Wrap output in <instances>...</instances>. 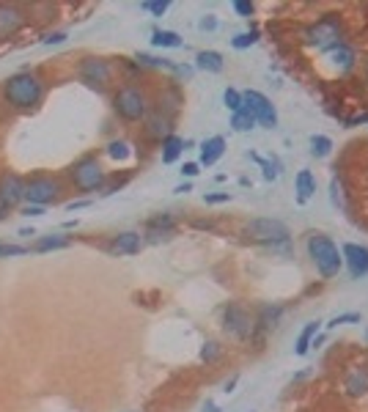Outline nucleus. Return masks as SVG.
<instances>
[{"instance_id":"nucleus-1","label":"nucleus","mask_w":368,"mask_h":412,"mask_svg":"<svg viewBox=\"0 0 368 412\" xmlns=\"http://www.w3.org/2000/svg\"><path fill=\"white\" fill-rule=\"evenodd\" d=\"M3 102L11 108V110H19V113H28V110H36L42 102H44V94H47V85L44 80L25 69V71H17L11 77L3 80Z\"/></svg>"},{"instance_id":"nucleus-2","label":"nucleus","mask_w":368,"mask_h":412,"mask_svg":"<svg viewBox=\"0 0 368 412\" xmlns=\"http://www.w3.org/2000/svg\"><path fill=\"white\" fill-rule=\"evenodd\" d=\"M305 253L310 259V264L316 267L319 277L333 280L338 277V273L344 270V256L338 250V245L333 242V237L322 234V231H310L305 239Z\"/></svg>"},{"instance_id":"nucleus-3","label":"nucleus","mask_w":368,"mask_h":412,"mask_svg":"<svg viewBox=\"0 0 368 412\" xmlns=\"http://www.w3.org/2000/svg\"><path fill=\"white\" fill-rule=\"evenodd\" d=\"M245 237L272 253H289L292 248V231L278 217H253L245 223Z\"/></svg>"},{"instance_id":"nucleus-4","label":"nucleus","mask_w":368,"mask_h":412,"mask_svg":"<svg viewBox=\"0 0 368 412\" xmlns=\"http://www.w3.org/2000/svg\"><path fill=\"white\" fill-rule=\"evenodd\" d=\"M151 102H148V94L135 85V83H124L116 88L113 94V113L127 121V124H138V121H146V116L151 113Z\"/></svg>"},{"instance_id":"nucleus-5","label":"nucleus","mask_w":368,"mask_h":412,"mask_svg":"<svg viewBox=\"0 0 368 412\" xmlns=\"http://www.w3.org/2000/svg\"><path fill=\"white\" fill-rule=\"evenodd\" d=\"M67 176H69V184L77 193H102L107 184V171L102 168L96 154H85L77 162H72Z\"/></svg>"},{"instance_id":"nucleus-6","label":"nucleus","mask_w":368,"mask_h":412,"mask_svg":"<svg viewBox=\"0 0 368 412\" xmlns=\"http://www.w3.org/2000/svg\"><path fill=\"white\" fill-rule=\"evenodd\" d=\"M302 42H305V47H310L316 53H330L333 47L344 44V25L338 17L327 14V17L316 19L310 28H305Z\"/></svg>"},{"instance_id":"nucleus-7","label":"nucleus","mask_w":368,"mask_h":412,"mask_svg":"<svg viewBox=\"0 0 368 412\" xmlns=\"http://www.w3.org/2000/svg\"><path fill=\"white\" fill-rule=\"evenodd\" d=\"M64 196V182L53 173H33L25 179V204L33 206H53Z\"/></svg>"},{"instance_id":"nucleus-8","label":"nucleus","mask_w":368,"mask_h":412,"mask_svg":"<svg viewBox=\"0 0 368 412\" xmlns=\"http://www.w3.org/2000/svg\"><path fill=\"white\" fill-rule=\"evenodd\" d=\"M222 330L236 341H253L256 336V316L242 302H225L220 311Z\"/></svg>"},{"instance_id":"nucleus-9","label":"nucleus","mask_w":368,"mask_h":412,"mask_svg":"<svg viewBox=\"0 0 368 412\" xmlns=\"http://www.w3.org/2000/svg\"><path fill=\"white\" fill-rule=\"evenodd\" d=\"M77 80L94 91H107L113 83V64L99 55H85L77 61Z\"/></svg>"},{"instance_id":"nucleus-10","label":"nucleus","mask_w":368,"mask_h":412,"mask_svg":"<svg viewBox=\"0 0 368 412\" xmlns=\"http://www.w3.org/2000/svg\"><path fill=\"white\" fill-rule=\"evenodd\" d=\"M242 99H245V108L253 113L259 127H264V130H275L278 127V110H275L270 96H264L261 91L247 88V91H242Z\"/></svg>"},{"instance_id":"nucleus-11","label":"nucleus","mask_w":368,"mask_h":412,"mask_svg":"<svg viewBox=\"0 0 368 412\" xmlns=\"http://www.w3.org/2000/svg\"><path fill=\"white\" fill-rule=\"evenodd\" d=\"M176 231V217L170 212H157L151 214L143 225V242L146 245H159V242H168Z\"/></svg>"},{"instance_id":"nucleus-12","label":"nucleus","mask_w":368,"mask_h":412,"mask_svg":"<svg viewBox=\"0 0 368 412\" xmlns=\"http://www.w3.org/2000/svg\"><path fill=\"white\" fill-rule=\"evenodd\" d=\"M143 234L141 231H119L107 239L105 245V253L110 256H138L143 250Z\"/></svg>"},{"instance_id":"nucleus-13","label":"nucleus","mask_w":368,"mask_h":412,"mask_svg":"<svg viewBox=\"0 0 368 412\" xmlns=\"http://www.w3.org/2000/svg\"><path fill=\"white\" fill-rule=\"evenodd\" d=\"M28 17H25V8L17 6V3H0V42H8L14 39L22 28H25Z\"/></svg>"},{"instance_id":"nucleus-14","label":"nucleus","mask_w":368,"mask_h":412,"mask_svg":"<svg viewBox=\"0 0 368 412\" xmlns=\"http://www.w3.org/2000/svg\"><path fill=\"white\" fill-rule=\"evenodd\" d=\"M341 256H344V267H347V273L352 275V280H363V277H368V248L366 245L347 242V245L341 248Z\"/></svg>"},{"instance_id":"nucleus-15","label":"nucleus","mask_w":368,"mask_h":412,"mask_svg":"<svg viewBox=\"0 0 368 412\" xmlns=\"http://www.w3.org/2000/svg\"><path fill=\"white\" fill-rule=\"evenodd\" d=\"M146 127H143V132H146L148 140H154V143H162L168 135H173V113H168V110H162V108H151V113L146 116V121H143Z\"/></svg>"},{"instance_id":"nucleus-16","label":"nucleus","mask_w":368,"mask_h":412,"mask_svg":"<svg viewBox=\"0 0 368 412\" xmlns=\"http://www.w3.org/2000/svg\"><path fill=\"white\" fill-rule=\"evenodd\" d=\"M283 314H286V308L283 305H275V302H264L253 316H256V336L253 338H264L267 333H272L278 325H281V319H283Z\"/></svg>"},{"instance_id":"nucleus-17","label":"nucleus","mask_w":368,"mask_h":412,"mask_svg":"<svg viewBox=\"0 0 368 412\" xmlns=\"http://www.w3.org/2000/svg\"><path fill=\"white\" fill-rule=\"evenodd\" d=\"M0 196L14 209H19V206L25 204V179L19 173H14V171L0 173Z\"/></svg>"},{"instance_id":"nucleus-18","label":"nucleus","mask_w":368,"mask_h":412,"mask_svg":"<svg viewBox=\"0 0 368 412\" xmlns=\"http://www.w3.org/2000/svg\"><path fill=\"white\" fill-rule=\"evenodd\" d=\"M344 390H347V396H366L368 393V368L366 366H355V368H349L347 371V377H344Z\"/></svg>"},{"instance_id":"nucleus-19","label":"nucleus","mask_w":368,"mask_h":412,"mask_svg":"<svg viewBox=\"0 0 368 412\" xmlns=\"http://www.w3.org/2000/svg\"><path fill=\"white\" fill-rule=\"evenodd\" d=\"M225 137L222 135H212L207 137L204 143H201V157H198V165H204V168H212L218 160H220L222 154H225Z\"/></svg>"},{"instance_id":"nucleus-20","label":"nucleus","mask_w":368,"mask_h":412,"mask_svg":"<svg viewBox=\"0 0 368 412\" xmlns=\"http://www.w3.org/2000/svg\"><path fill=\"white\" fill-rule=\"evenodd\" d=\"M313 196H316V176L308 168H302L295 176V201L299 206H305Z\"/></svg>"},{"instance_id":"nucleus-21","label":"nucleus","mask_w":368,"mask_h":412,"mask_svg":"<svg viewBox=\"0 0 368 412\" xmlns=\"http://www.w3.org/2000/svg\"><path fill=\"white\" fill-rule=\"evenodd\" d=\"M327 55V61L333 64V69H338V74H347L349 69L355 67V50L344 42V44H338V47H333L330 53H324Z\"/></svg>"},{"instance_id":"nucleus-22","label":"nucleus","mask_w":368,"mask_h":412,"mask_svg":"<svg viewBox=\"0 0 368 412\" xmlns=\"http://www.w3.org/2000/svg\"><path fill=\"white\" fill-rule=\"evenodd\" d=\"M193 67L198 71H207V74H220L225 69V58L218 50H201V53H195V64Z\"/></svg>"},{"instance_id":"nucleus-23","label":"nucleus","mask_w":368,"mask_h":412,"mask_svg":"<svg viewBox=\"0 0 368 412\" xmlns=\"http://www.w3.org/2000/svg\"><path fill=\"white\" fill-rule=\"evenodd\" d=\"M72 245V237H64V234H50V237H39L30 250L33 253H53V250H64Z\"/></svg>"},{"instance_id":"nucleus-24","label":"nucleus","mask_w":368,"mask_h":412,"mask_svg":"<svg viewBox=\"0 0 368 412\" xmlns=\"http://www.w3.org/2000/svg\"><path fill=\"white\" fill-rule=\"evenodd\" d=\"M319 330H322V322H308L302 330H299V336H297V343H295V354L297 357H305L308 352H310V346H313V338L319 336Z\"/></svg>"},{"instance_id":"nucleus-25","label":"nucleus","mask_w":368,"mask_h":412,"mask_svg":"<svg viewBox=\"0 0 368 412\" xmlns=\"http://www.w3.org/2000/svg\"><path fill=\"white\" fill-rule=\"evenodd\" d=\"M105 154H107L113 162H127V160L135 157V148H132L130 140H124V137H113V140L105 146Z\"/></svg>"},{"instance_id":"nucleus-26","label":"nucleus","mask_w":368,"mask_h":412,"mask_svg":"<svg viewBox=\"0 0 368 412\" xmlns=\"http://www.w3.org/2000/svg\"><path fill=\"white\" fill-rule=\"evenodd\" d=\"M159 146H162V162H165V165H173V162H179V157L184 154V137H179L176 132L165 137Z\"/></svg>"},{"instance_id":"nucleus-27","label":"nucleus","mask_w":368,"mask_h":412,"mask_svg":"<svg viewBox=\"0 0 368 412\" xmlns=\"http://www.w3.org/2000/svg\"><path fill=\"white\" fill-rule=\"evenodd\" d=\"M151 44L154 47H159V50H179V47H184V39L176 33V31H154L151 33Z\"/></svg>"},{"instance_id":"nucleus-28","label":"nucleus","mask_w":368,"mask_h":412,"mask_svg":"<svg viewBox=\"0 0 368 412\" xmlns=\"http://www.w3.org/2000/svg\"><path fill=\"white\" fill-rule=\"evenodd\" d=\"M247 160H253V162H259V165H261V173H264V179H267V182H275V179L281 176V171H283L278 157H259V154L247 151Z\"/></svg>"},{"instance_id":"nucleus-29","label":"nucleus","mask_w":368,"mask_h":412,"mask_svg":"<svg viewBox=\"0 0 368 412\" xmlns=\"http://www.w3.org/2000/svg\"><path fill=\"white\" fill-rule=\"evenodd\" d=\"M231 127H234V132H250V130H256L259 124H256L253 113L242 105V110H239V113H231Z\"/></svg>"},{"instance_id":"nucleus-30","label":"nucleus","mask_w":368,"mask_h":412,"mask_svg":"<svg viewBox=\"0 0 368 412\" xmlns=\"http://www.w3.org/2000/svg\"><path fill=\"white\" fill-rule=\"evenodd\" d=\"M330 204L347 212V187H344V179H338V176H333V182H330Z\"/></svg>"},{"instance_id":"nucleus-31","label":"nucleus","mask_w":368,"mask_h":412,"mask_svg":"<svg viewBox=\"0 0 368 412\" xmlns=\"http://www.w3.org/2000/svg\"><path fill=\"white\" fill-rule=\"evenodd\" d=\"M333 154V140L327 135H310V157L324 160Z\"/></svg>"},{"instance_id":"nucleus-32","label":"nucleus","mask_w":368,"mask_h":412,"mask_svg":"<svg viewBox=\"0 0 368 412\" xmlns=\"http://www.w3.org/2000/svg\"><path fill=\"white\" fill-rule=\"evenodd\" d=\"M259 36H261V33H259L256 28H253V31H245V33H236V36L231 39V47H234V50H250V47L259 42Z\"/></svg>"},{"instance_id":"nucleus-33","label":"nucleus","mask_w":368,"mask_h":412,"mask_svg":"<svg viewBox=\"0 0 368 412\" xmlns=\"http://www.w3.org/2000/svg\"><path fill=\"white\" fill-rule=\"evenodd\" d=\"M222 105H225L231 113H239V110H242V105H245V99H242V91L228 85V88L222 91Z\"/></svg>"},{"instance_id":"nucleus-34","label":"nucleus","mask_w":368,"mask_h":412,"mask_svg":"<svg viewBox=\"0 0 368 412\" xmlns=\"http://www.w3.org/2000/svg\"><path fill=\"white\" fill-rule=\"evenodd\" d=\"M222 354V346L218 341H207L204 346H201V363H218Z\"/></svg>"},{"instance_id":"nucleus-35","label":"nucleus","mask_w":368,"mask_h":412,"mask_svg":"<svg viewBox=\"0 0 368 412\" xmlns=\"http://www.w3.org/2000/svg\"><path fill=\"white\" fill-rule=\"evenodd\" d=\"M360 322H363V316H360L358 311H349V314L333 316V319L327 322V330H335V327H341V325H360Z\"/></svg>"},{"instance_id":"nucleus-36","label":"nucleus","mask_w":368,"mask_h":412,"mask_svg":"<svg viewBox=\"0 0 368 412\" xmlns=\"http://www.w3.org/2000/svg\"><path fill=\"white\" fill-rule=\"evenodd\" d=\"M25 253H30V248H25V245H11V242H0V259L25 256Z\"/></svg>"},{"instance_id":"nucleus-37","label":"nucleus","mask_w":368,"mask_h":412,"mask_svg":"<svg viewBox=\"0 0 368 412\" xmlns=\"http://www.w3.org/2000/svg\"><path fill=\"white\" fill-rule=\"evenodd\" d=\"M141 8L154 14V17H165L168 8H170V0H154V3H141Z\"/></svg>"},{"instance_id":"nucleus-38","label":"nucleus","mask_w":368,"mask_h":412,"mask_svg":"<svg viewBox=\"0 0 368 412\" xmlns=\"http://www.w3.org/2000/svg\"><path fill=\"white\" fill-rule=\"evenodd\" d=\"M67 39H69L67 31H53V33H44V36H42V44H44V47H58V44H64Z\"/></svg>"},{"instance_id":"nucleus-39","label":"nucleus","mask_w":368,"mask_h":412,"mask_svg":"<svg viewBox=\"0 0 368 412\" xmlns=\"http://www.w3.org/2000/svg\"><path fill=\"white\" fill-rule=\"evenodd\" d=\"M231 8H234L242 19H250V17L256 14V6H253V3H247V0H234V3H231Z\"/></svg>"},{"instance_id":"nucleus-40","label":"nucleus","mask_w":368,"mask_h":412,"mask_svg":"<svg viewBox=\"0 0 368 412\" xmlns=\"http://www.w3.org/2000/svg\"><path fill=\"white\" fill-rule=\"evenodd\" d=\"M127 182H130V173H127V176H121V179L116 176L113 182H107V184H105V190H102L99 196H113V193H119V190H121V187H124Z\"/></svg>"},{"instance_id":"nucleus-41","label":"nucleus","mask_w":368,"mask_h":412,"mask_svg":"<svg viewBox=\"0 0 368 412\" xmlns=\"http://www.w3.org/2000/svg\"><path fill=\"white\" fill-rule=\"evenodd\" d=\"M231 201V193H207L204 196V204L218 206V204H228Z\"/></svg>"},{"instance_id":"nucleus-42","label":"nucleus","mask_w":368,"mask_h":412,"mask_svg":"<svg viewBox=\"0 0 368 412\" xmlns=\"http://www.w3.org/2000/svg\"><path fill=\"white\" fill-rule=\"evenodd\" d=\"M17 212H19V214H22V217H42V214H44V212H47V209H44V206L22 204V206H19V209H17Z\"/></svg>"},{"instance_id":"nucleus-43","label":"nucleus","mask_w":368,"mask_h":412,"mask_svg":"<svg viewBox=\"0 0 368 412\" xmlns=\"http://www.w3.org/2000/svg\"><path fill=\"white\" fill-rule=\"evenodd\" d=\"M198 31H207V33L218 31V19H215V14H207V17H201V19H198Z\"/></svg>"},{"instance_id":"nucleus-44","label":"nucleus","mask_w":368,"mask_h":412,"mask_svg":"<svg viewBox=\"0 0 368 412\" xmlns=\"http://www.w3.org/2000/svg\"><path fill=\"white\" fill-rule=\"evenodd\" d=\"M179 173H182V176H184V179H187V182H190V179H195V176H198V173H201V165H198V162H184V165H182V171H179Z\"/></svg>"},{"instance_id":"nucleus-45","label":"nucleus","mask_w":368,"mask_h":412,"mask_svg":"<svg viewBox=\"0 0 368 412\" xmlns=\"http://www.w3.org/2000/svg\"><path fill=\"white\" fill-rule=\"evenodd\" d=\"M358 124H368V113H355V116L344 119V127H358Z\"/></svg>"},{"instance_id":"nucleus-46","label":"nucleus","mask_w":368,"mask_h":412,"mask_svg":"<svg viewBox=\"0 0 368 412\" xmlns=\"http://www.w3.org/2000/svg\"><path fill=\"white\" fill-rule=\"evenodd\" d=\"M11 212H14V206L8 204L3 196H0V220H8L11 217Z\"/></svg>"},{"instance_id":"nucleus-47","label":"nucleus","mask_w":368,"mask_h":412,"mask_svg":"<svg viewBox=\"0 0 368 412\" xmlns=\"http://www.w3.org/2000/svg\"><path fill=\"white\" fill-rule=\"evenodd\" d=\"M85 206H91V198H82V201H69V204H67V212H77V209H85Z\"/></svg>"},{"instance_id":"nucleus-48","label":"nucleus","mask_w":368,"mask_h":412,"mask_svg":"<svg viewBox=\"0 0 368 412\" xmlns=\"http://www.w3.org/2000/svg\"><path fill=\"white\" fill-rule=\"evenodd\" d=\"M236 382H239V374H234L225 385H222V393H234V388H236Z\"/></svg>"},{"instance_id":"nucleus-49","label":"nucleus","mask_w":368,"mask_h":412,"mask_svg":"<svg viewBox=\"0 0 368 412\" xmlns=\"http://www.w3.org/2000/svg\"><path fill=\"white\" fill-rule=\"evenodd\" d=\"M173 193H176V196H187V193H193V182H184V184H179Z\"/></svg>"},{"instance_id":"nucleus-50","label":"nucleus","mask_w":368,"mask_h":412,"mask_svg":"<svg viewBox=\"0 0 368 412\" xmlns=\"http://www.w3.org/2000/svg\"><path fill=\"white\" fill-rule=\"evenodd\" d=\"M204 412H220V407H218V402L207 399V402H204Z\"/></svg>"},{"instance_id":"nucleus-51","label":"nucleus","mask_w":368,"mask_h":412,"mask_svg":"<svg viewBox=\"0 0 368 412\" xmlns=\"http://www.w3.org/2000/svg\"><path fill=\"white\" fill-rule=\"evenodd\" d=\"M19 237H36V228L30 225V228H19Z\"/></svg>"},{"instance_id":"nucleus-52","label":"nucleus","mask_w":368,"mask_h":412,"mask_svg":"<svg viewBox=\"0 0 368 412\" xmlns=\"http://www.w3.org/2000/svg\"><path fill=\"white\" fill-rule=\"evenodd\" d=\"M366 85H368V71H366Z\"/></svg>"}]
</instances>
